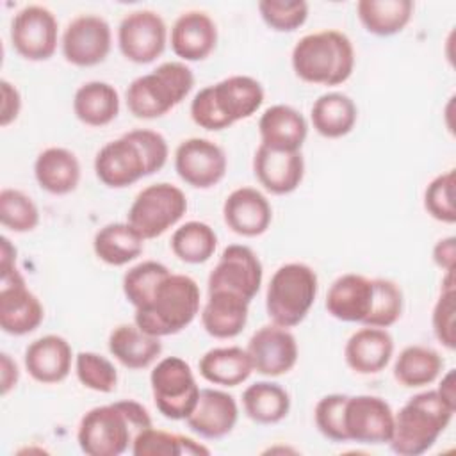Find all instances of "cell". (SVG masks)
<instances>
[{
    "instance_id": "obj_1",
    "label": "cell",
    "mask_w": 456,
    "mask_h": 456,
    "mask_svg": "<svg viewBox=\"0 0 456 456\" xmlns=\"http://www.w3.org/2000/svg\"><path fill=\"white\" fill-rule=\"evenodd\" d=\"M169 157V146L160 132L135 128L103 144L94 157L98 180L110 189H123L160 171Z\"/></svg>"
},
{
    "instance_id": "obj_2",
    "label": "cell",
    "mask_w": 456,
    "mask_h": 456,
    "mask_svg": "<svg viewBox=\"0 0 456 456\" xmlns=\"http://www.w3.org/2000/svg\"><path fill=\"white\" fill-rule=\"evenodd\" d=\"M153 426L148 410L132 399L94 406L84 413L77 442L87 456H119L132 447L135 435Z\"/></svg>"
},
{
    "instance_id": "obj_3",
    "label": "cell",
    "mask_w": 456,
    "mask_h": 456,
    "mask_svg": "<svg viewBox=\"0 0 456 456\" xmlns=\"http://www.w3.org/2000/svg\"><path fill=\"white\" fill-rule=\"evenodd\" d=\"M264 103L262 84L248 75H232L200 89L191 102L192 121L205 130L219 132L251 118Z\"/></svg>"
},
{
    "instance_id": "obj_4",
    "label": "cell",
    "mask_w": 456,
    "mask_h": 456,
    "mask_svg": "<svg viewBox=\"0 0 456 456\" xmlns=\"http://www.w3.org/2000/svg\"><path fill=\"white\" fill-rule=\"evenodd\" d=\"M454 411L456 408L436 388L415 394L394 413L390 449L399 456H419L429 451L451 424Z\"/></svg>"
},
{
    "instance_id": "obj_5",
    "label": "cell",
    "mask_w": 456,
    "mask_h": 456,
    "mask_svg": "<svg viewBox=\"0 0 456 456\" xmlns=\"http://www.w3.org/2000/svg\"><path fill=\"white\" fill-rule=\"evenodd\" d=\"M354 61L351 39L335 28L303 36L294 45L290 55L296 77L321 86L344 84L354 69Z\"/></svg>"
},
{
    "instance_id": "obj_6",
    "label": "cell",
    "mask_w": 456,
    "mask_h": 456,
    "mask_svg": "<svg viewBox=\"0 0 456 456\" xmlns=\"http://www.w3.org/2000/svg\"><path fill=\"white\" fill-rule=\"evenodd\" d=\"M200 287L187 274L169 273L155 289L150 303L135 308L134 322L153 337H169L185 330L200 314Z\"/></svg>"
},
{
    "instance_id": "obj_7",
    "label": "cell",
    "mask_w": 456,
    "mask_h": 456,
    "mask_svg": "<svg viewBox=\"0 0 456 456\" xmlns=\"http://www.w3.org/2000/svg\"><path fill=\"white\" fill-rule=\"evenodd\" d=\"M194 86L192 69L180 61H167L130 82L125 102L132 116L157 119L185 100Z\"/></svg>"
},
{
    "instance_id": "obj_8",
    "label": "cell",
    "mask_w": 456,
    "mask_h": 456,
    "mask_svg": "<svg viewBox=\"0 0 456 456\" xmlns=\"http://www.w3.org/2000/svg\"><path fill=\"white\" fill-rule=\"evenodd\" d=\"M319 290L317 273L303 262L280 265L269 280L265 310L273 324L294 328L305 321Z\"/></svg>"
},
{
    "instance_id": "obj_9",
    "label": "cell",
    "mask_w": 456,
    "mask_h": 456,
    "mask_svg": "<svg viewBox=\"0 0 456 456\" xmlns=\"http://www.w3.org/2000/svg\"><path fill=\"white\" fill-rule=\"evenodd\" d=\"M185 212V192L173 183L159 182L139 191L126 212V223L148 240L173 228Z\"/></svg>"
},
{
    "instance_id": "obj_10",
    "label": "cell",
    "mask_w": 456,
    "mask_h": 456,
    "mask_svg": "<svg viewBox=\"0 0 456 456\" xmlns=\"http://www.w3.org/2000/svg\"><path fill=\"white\" fill-rule=\"evenodd\" d=\"M157 410L171 420H185L200 397V385L191 365L180 356H166L150 374Z\"/></svg>"
},
{
    "instance_id": "obj_11",
    "label": "cell",
    "mask_w": 456,
    "mask_h": 456,
    "mask_svg": "<svg viewBox=\"0 0 456 456\" xmlns=\"http://www.w3.org/2000/svg\"><path fill=\"white\" fill-rule=\"evenodd\" d=\"M0 269V328L14 337L32 333L43 322L45 308L16 264Z\"/></svg>"
},
{
    "instance_id": "obj_12",
    "label": "cell",
    "mask_w": 456,
    "mask_h": 456,
    "mask_svg": "<svg viewBox=\"0 0 456 456\" xmlns=\"http://www.w3.org/2000/svg\"><path fill=\"white\" fill-rule=\"evenodd\" d=\"M11 43L27 61L50 59L59 43V23L55 14L43 5L20 9L11 21Z\"/></svg>"
},
{
    "instance_id": "obj_13",
    "label": "cell",
    "mask_w": 456,
    "mask_h": 456,
    "mask_svg": "<svg viewBox=\"0 0 456 456\" xmlns=\"http://www.w3.org/2000/svg\"><path fill=\"white\" fill-rule=\"evenodd\" d=\"M264 280V267L256 253L244 244H230L223 249L208 274V290H228L251 303Z\"/></svg>"
},
{
    "instance_id": "obj_14",
    "label": "cell",
    "mask_w": 456,
    "mask_h": 456,
    "mask_svg": "<svg viewBox=\"0 0 456 456\" xmlns=\"http://www.w3.org/2000/svg\"><path fill=\"white\" fill-rule=\"evenodd\" d=\"M344 431L347 442L381 445L394 431V410L378 395H347L344 406Z\"/></svg>"
},
{
    "instance_id": "obj_15",
    "label": "cell",
    "mask_w": 456,
    "mask_h": 456,
    "mask_svg": "<svg viewBox=\"0 0 456 456\" xmlns=\"http://www.w3.org/2000/svg\"><path fill=\"white\" fill-rule=\"evenodd\" d=\"M167 43V27L162 16L150 9L128 12L118 27V46L125 59L150 64L162 55Z\"/></svg>"
},
{
    "instance_id": "obj_16",
    "label": "cell",
    "mask_w": 456,
    "mask_h": 456,
    "mask_svg": "<svg viewBox=\"0 0 456 456\" xmlns=\"http://www.w3.org/2000/svg\"><path fill=\"white\" fill-rule=\"evenodd\" d=\"M110 46V25L98 14H80L73 18L66 25L61 39L64 59L78 68H91L103 62Z\"/></svg>"
},
{
    "instance_id": "obj_17",
    "label": "cell",
    "mask_w": 456,
    "mask_h": 456,
    "mask_svg": "<svg viewBox=\"0 0 456 456\" xmlns=\"http://www.w3.org/2000/svg\"><path fill=\"white\" fill-rule=\"evenodd\" d=\"M176 175L194 189L217 185L228 169L224 150L210 139L189 137L175 151Z\"/></svg>"
},
{
    "instance_id": "obj_18",
    "label": "cell",
    "mask_w": 456,
    "mask_h": 456,
    "mask_svg": "<svg viewBox=\"0 0 456 456\" xmlns=\"http://www.w3.org/2000/svg\"><path fill=\"white\" fill-rule=\"evenodd\" d=\"M253 370L262 376L278 378L294 369L299 356L296 337L289 328L278 324L260 326L249 338L246 347Z\"/></svg>"
},
{
    "instance_id": "obj_19",
    "label": "cell",
    "mask_w": 456,
    "mask_h": 456,
    "mask_svg": "<svg viewBox=\"0 0 456 456\" xmlns=\"http://www.w3.org/2000/svg\"><path fill=\"white\" fill-rule=\"evenodd\" d=\"M374 303V278L356 273L338 276L326 292L324 306L328 314L342 322H360L365 326Z\"/></svg>"
},
{
    "instance_id": "obj_20",
    "label": "cell",
    "mask_w": 456,
    "mask_h": 456,
    "mask_svg": "<svg viewBox=\"0 0 456 456\" xmlns=\"http://www.w3.org/2000/svg\"><path fill=\"white\" fill-rule=\"evenodd\" d=\"M224 224L240 237L265 233L273 221V207L264 192L255 187L232 191L223 203Z\"/></svg>"
},
{
    "instance_id": "obj_21",
    "label": "cell",
    "mask_w": 456,
    "mask_h": 456,
    "mask_svg": "<svg viewBox=\"0 0 456 456\" xmlns=\"http://www.w3.org/2000/svg\"><path fill=\"white\" fill-rule=\"evenodd\" d=\"M23 363L34 381L53 385L69 376L71 365H75V354L64 337L43 335L25 347Z\"/></svg>"
},
{
    "instance_id": "obj_22",
    "label": "cell",
    "mask_w": 456,
    "mask_h": 456,
    "mask_svg": "<svg viewBox=\"0 0 456 456\" xmlns=\"http://www.w3.org/2000/svg\"><path fill=\"white\" fill-rule=\"evenodd\" d=\"M253 173L267 192L290 194L303 182L305 159L301 151H280L260 144L253 155Z\"/></svg>"
},
{
    "instance_id": "obj_23",
    "label": "cell",
    "mask_w": 456,
    "mask_h": 456,
    "mask_svg": "<svg viewBox=\"0 0 456 456\" xmlns=\"http://www.w3.org/2000/svg\"><path fill=\"white\" fill-rule=\"evenodd\" d=\"M239 420L233 395L217 388H201L198 403L185 419L187 426L201 438L217 440L230 435Z\"/></svg>"
},
{
    "instance_id": "obj_24",
    "label": "cell",
    "mask_w": 456,
    "mask_h": 456,
    "mask_svg": "<svg viewBox=\"0 0 456 456\" xmlns=\"http://www.w3.org/2000/svg\"><path fill=\"white\" fill-rule=\"evenodd\" d=\"M171 50L176 57L187 62L207 59L217 43V27L203 11L182 12L169 34Z\"/></svg>"
},
{
    "instance_id": "obj_25",
    "label": "cell",
    "mask_w": 456,
    "mask_h": 456,
    "mask_svg": "<svg viewBox=\"0 0 456 456\" xmlns=\"http://www.w3.org/2000/svg\"><path fill=\"white\" fill-rule=\"evenodd\" d=\"M394 356V338L387 328L363 326L346 342L344 360L356 374H378Z\"/></svg>"
},
{
    "instance_id": "obj_26",
    "label": "cell",
    "mask_w": 456,
    "mask_h": 456,
    "mask_svg": "<svg viewBox=\"0 0 456 456\" xmlns=\"http://www.w3.org/2000/svg\"><path fill=\"white\" fill-rule=\"evenodd\" d=\"M260 144L280 151H301L308 135L305 116L285 103L267 107L258 119Z\"/></svg>"
},
{
    "instance_id": "obj_27",
    "label": "cell",
    "mask_w": 456,
    "mask_h": 456,
    "mask_svg": "<svg viewBox=\"0 0 456 456\" xmlns=\"http://www.w3.org/2000/svg\"><path fill=\"white\" fill-rule=\"evenodd\" d=\"M249 315V301L228 292L208 290L201 308V324L214 338H233L242 333Z\"/></svg>"
},
{
    "instance_id": "obj_28",
    "label": "cell",
    "mask_w": 456,
    "mask_h": 456,
    "mask_svg": "<svg viewBox=\"0 0 456 456\" xmlns=\"http://www.w3.org/2000/svg\"><path fill=\"white\" fill-rule=\"evenodd\" d=\"M80 162L73 151L61 146L43 150L34 162L37 185L55 196L69 194L80 182Z\"/></svg>"
},
{
    "instance_id": "obj_29",
    "label": "cell",
    "mask_w": 456,
    "mask_h": 456,
    "mask_svg": "<svg viewBox=\"0 0 456 456\" xmlns=\"http://www.w3.org/2000/svg\"><path fill=\"white\" fill-rule=\"evenodd\" d=\"M110 354L126 369H146L159 360L162 353V342L142 331L135 322L119 324L109 335Z\"/></svg>"
},
{
    "instance_id": "obj_30",
    "label": "cell",
    "mask_w": 456,
    "mask_h": 456,
    "mask_svg": "<svg viewBox=\"0 0 456 456\" xmlns=\"http://www.w3.org/2000/svg\"><path fill=\"white\" fill-rule=\"evenodd\" d=\"M203 379L219 387L242 385L253 372V363L246 349L239 346H224L208 349L198 363Z\"/></svg>"
},
{
    "instance_id": "obj_31",
    "label": "cell",
    "mask_w": 456,
    "mask_h": 456,
    "mask_svg": "<svg viewBox=\"0 0 456 456\" xmlns=\"http://www.w3.org/2000/svg\"><path fill=\"white\" fill-rule=\"evenodd\" d=\"M73 112L87 126H105L119 114L118 89L103 80L82 84L73 96Z\"/></svg>"
},
{
    "instance_id": "obj_32",
    "label": "cell",
    "mask_w": 456,
    "mask_h": 456,
    "mask_svg": "<svg viewBox=\"0 0 456 456\" xmlns=\"http://www.w3.org/2000/svg\"><path fill=\"white\" fill-rule=\"evenodd\" d=\"M356 119L358 109L353 98L337 91L321 94L310 109V121L315 132L326 139L347 135L354 128Z\"/></svg>"
},
{
    "instance_id": "obj_33",
    "label": "cell",
    "mask_w": 456,
    "mask_h": 456,
    "mask_svg": "<svg viewBox=\"0 0 456 456\" xmlns=\"http://www.w3.org/2000/svg\"><path fill=\"white\" fill-rule=\"evenodd\" d=\"M94 255L107 265H126L141 256L144 239L128 223H109L93 239Z\"/></svg>"
},
{
    "instance_id": "obj_34",
    "label": "cell",
    "mask_w": 456,
    "mask_h": 456,
    "mask_svg": "<svg viewBox=\"0 0 456 456\" xmlns=\"http://www.w3.org/2000/svg\"><path fill=\"white\" fill-rule=\"evenodd\" d=\"M413 9L411 0H360L356 4V14L363 28L381 37L401 32L410 23Z\"/></svg>"
},
{
    "instance_id": "obj_35",
    "label": "cell",
    "mask_w": 456,
    "mask_h": 456,
    "mask_svg": "<svg viewBox=\"0 0 456 456\" xmlns=\"http://www.w3.org/2000/svg\"><path fill=\"white\" fill-rule=\"evenodd\" d=\"M242 408L256 424H276L289 415L290 395L274 381H256L244 388Z\"/></svg>"
},
{
    "instance_id": "obj_36",
    "label": "cell",
    "mask_w": 456,
    "mask_h": 456,
    "mask_svg": "<svg viewBox=\"0 0 456 456\" xmlns=\"http://www.w3.org/2000/svg\"><path fill=\"white\" fill-rule=\"evenodd\" d=\"M444 369V358L428 346H406L394 362V378L406 388L431 385Z\"/></svg>"
},
{
    "instance_id": "obj_37",
    "label": "cell",
    "mask_w": 456,
    "mask_h": 456,
    "mask_svg": "<svg viewBox=\"0 0 456 456\" xmlns=\"http://www.w3.org/2000/svg\"><path fill=\"white\" fill-rule=\"evenodd\" d=\"M130 452L134 456H207L210 454V449L185 435L169 433L150 426L135 435Z\"/></svg>"
},
{
    "instance_id": "obj_38",
    "label": "cell",
    "mask_w": 456,
    "mask_h": 456,
    "mask_svg": "<svg viewBox=\"0 0 456 456\" xmlns=\"http://www.w3.org/2000/svg\"><path fill=\"white\" fill-rule=\"evenodd\" d=\"M217 248L214 228L203 221H187L171 235L173 255L185 264H203L210 260Z\"/></svg>"
},
{
    "instance_id": "obj_39",
    "label": "cell",
    "mask_w": 456,
    "mask_h": 456,
    "mask_svg": "<svg viewBox=\"0 0 456 456\" xmlns=\"http://www.w3.org/2000/svg\"><path fill=\"white\" fill-rule=\"evenodd\" d=\"M171 271L157 260H144L130 267L123 276V294L134 308H142L150 303L159 283Z\"/></svg>"
},
{
    "instance_id": "obj_40",
    "label": "cell",
    "mask_w": 456,
    "mask_h": 456,
    "mask_svg": "<svg viewBox=\"0 0 456 456\" xmlns=\"http://www.w3.org/2000/svg\"><path fill=\"white\" fill-rule=\"evenodd\" d=\"M0 223L14 233L32 232L39 224V208L23 191L5 187L0 191Z\"/></svg>"
},
{
    "instance_id": "obj_41",
    "label": "cell",
    "mask_w": 456,
    "mask_h": 456,
    "mask_svg": "<svg viewBox=\"0 0 456 456\" xmlns=\"http://www.w3.org/2000/svg\"><path fill=\"white\" fill-rule=\"evenodd\" d=\"M75 374L80 385L100 394H110L118 387L114 363L94 351H80L75 354Z\"/></svg>"
},
{
    "instance_id": "obj_42",
    "label": "cell",
    "mask_w": 456,
    "mask_h": 456,
    "mask_svg": "<svg viewBox=\"0 0 456 456\" xmlns=\"http://www.w3.org/2000/svg\"><path fill=\"white\" fill-rule=\"evenodd\" d=\"M404 308V296L401 287L387 278H374V303L365 326L390 328L395 324Z\"/></svg>"
},
{
    "instance_id": "obj_43",
    "label": "cell",
    "mask_w": 456,
    "mask_h": 456,
    "mask_svg": "<svg viewBox=\"0 0 456 456\" xmlns=\"http://www.w3.org/2000/svg\"><path fill=\"white\" fill-rule=\"evenodd\" d=\"M454 169H449L435 176L424 191V208L426 212L440 221L452 224L456 223V207H454Z\"/></svg>"
},
{
    "instance_id": "obj_44",
    "label": "cell",
    "mask_w": 456,
    "mask_h": 456,
    "mask_svg": "<svg viewBox=\"0 0 456 456\" xmlns=\"http://www.w3.org/2000/svg\"><path fill=\"white\" fill-rule=\"evenodd\" d=\"M258 12L264 23L276 32H292L308 18L305 0H260Z\"/></svg>"
},
{
    "instance_id": "obj_45",
    "label": "cell",
    "mask_w": 456,
    "mask_h": 456,
    "mask_svg": "<svg viewBox=\"0 0 456 456\" xmlns=\"http://www.w3.org/2000/svg\"><path fill=\"white\" fill-rule=\"evenodd\" d=\"M346 394H328L321 397L314 410V420L322 436L333 442H347L344 431Z\"/></svg>"
},
{
    "instance_id": "obj_46",
    "label": "cell",
    "mask_w": 456,
    "mask_h": 456,
    "mask_svg": "<svg viewBox=\"0 0 456 456\" xmlns=\"http://www.w3.org/2000/svg\"><path fill=\"white\" fill-rule=\"evenodd\" d=\"M433 333L436 340L447 347H456V331H454V289H442L431 315Z\"/></svg>"
},
{
    "instance_id": "obj_47",
    "label": "cell",
    "mask_w": 456,
    "mask_h": 456,
    "mask_svg": "<svg viewBox=\"0 0 456 456\" xmlns=\"http://www.w3.org/2000/svg\"><path fill=\"white\" fill-rule=\"evenodd\" d=\"M2 89V110H0V125L7 126L20 116L21 110V94L14 84L2 78L0 82Z\"/></svg>"
},
{
    "instance_id": "obj_48",
    "label": "cell",
    "mask_w": 456,
    "mask_h": 456,
    "mask_svg": "<svg viewBox=\"0 0 456 456\" xmlns=\"http://www.w3.org/2000/svg\"><path fill=\"white\" fill-rule=\"evenodd\" d=\"M433 262L447 271H454V262H456V239L454 237H445L440 239L435 248H433Z\"/></svg>"
},
{
    "instance_id": "obj_49",
    "label": "cell",
    "mask_w": 456,
    "mask_h": 456,
    "mask_svg": "<svg viewBox=\"0 0 456 456\" xmlns=\"http://www.w3.org/2000/svg\"><path fill=\"white\" fill-rule=\"evenodd\" d=\"M20 379L18 363L11 358V354L2 353L0 354V394L5 397Z\"/></svg>"
},
{
    "instance_id": "obj_50",
    "label": "cell",
    "mask_w": 456,
    "mask_h": 456,
    "mask_svg": "<svg viewBox=\"0 0 456 456\" xmlns=\"http://www.w3.org/2000/svg\"><path fill=\"white\" fill-rule=\"evenodd\" d=\"M436 392H438L451 406L456 408V374H454V369L447 370V372L442 376Z\"/></svg>"
},
{
    "instance_id": "obj_51",
    "label": "cell",
    "mask_w": 456,
    "mask_h": 456,
    "mask_svg": "<svg viewBox=\"0 0 456 456\" xmlns=\"http://www.w3.org/2000/svg\"><path fill=\"white\" fill-rule=\"evenodd\" d=\"M0 267L16 264V248L11 244L7 237H2V251H0Z\"/></svg>"
}]
</instances>
